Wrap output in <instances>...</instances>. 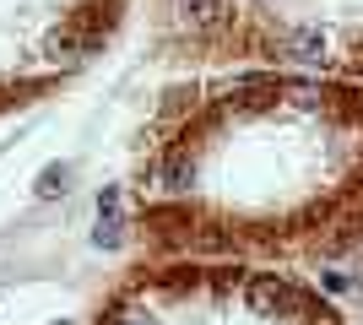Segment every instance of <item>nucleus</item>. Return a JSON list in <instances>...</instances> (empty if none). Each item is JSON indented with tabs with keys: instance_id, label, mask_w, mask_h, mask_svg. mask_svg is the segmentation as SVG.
I'll use <instances>...</instances> for the list:
<instances>
[{
	"instance_id": "nucleus-1",
	"label": "nucleus",
	"mask_w": 363,
	"mask_h": 325,
	"mask_svg": "<svg viewBox=\"0 0 363 325\" xmlns=\"http://www.w3.org/2000/svg\"><path fill=\"white\" fill-rule=\"evenodd\" d=\"M125 16L130 0H0V120L82 81Z\"/></svg>"
},
{
	"instance_id": "nucleus-2",
	"label": "nucleus",
	"mask_w": 363,
	"mask_h": 325,
	"mask_svg": "<svg viewBox=\"0 0 363 325\" xmlns=\"http://www.w3.org/2000/svg\"><path fill=\"white\" fill-rule=\"evenodd\" d=\"M168 22L184 38H217L233 22V0H168Z\"/></svg>"
},
{
	"instance_id": "nucleus-3",
	"label": "nucleus",
	"mask_w": 363,
	"mask_h": 325,
	"mask_svg": "<svg viewBox=\"0 0 363 325\" xmlns=\"http://www.w3.org/2000/svg\"><path fill=\"white\" fill-rule=\"evenodd\" d=\"M277 55L282 60H298V65H320L325 60V49H331V33L320 28V22H298V28H288V33H277Z\"/></svg>"
},
{
	"instance_id": "nucleus-4",
	"label": "nucleus",
	"mask_w": 363,
	"mask_h": 325,
	"mask_svg": "<svg viewBox=\"0 0 363 325\" xmlns=\"http://www.w3.org/2000/svg\"><path fill=\"white\" fill-rule=\"evenodd\" d=\"M65 190H71V163H49V169L38 173L33 195H38V201H55V195H65Z\"/></svg>"
},
{
	"instance_id": "nucleus-5",
	"label": "nucleus",
	"mask_w": 363,
	"mask_h": 325,
	"mask_svg": "<svg viewBox=\"0 0 363 325\" xmlns=\"http://www.w3.org/2000/svg\"><path fill=\"white\" fill-rule=\"evenodd\" d=\"M55 325H71V320H55Z\"/></svg>"
}]
</instances>
